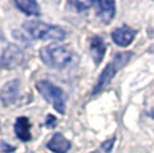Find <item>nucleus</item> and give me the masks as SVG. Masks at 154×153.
Instances as JSON below:
<instances>
[{"instance_id":"obj_1","label":"nucleus","mask_w":154,"mask_h":153,"mask_svg":"<svg viewBox=\"0 0 154 153\" xmlns=\"http://www.w3.org/2000/svg\"><path fill=\"white\" fill-rule=\"evenodd\" d=\"M23 28L26 32L35 40H55L60 42L67 36L66 31L59 26L48 24V23L39 22V20H29L23 23Z\"/></svg>"},{"instance_id":"obj_2","label":"nucleus","mask_w":154,"mask_h":153,"mask_svg":"<svg viewBox=\"0 0 154 153\" xmlns=\"http://www.w3.org/2000/svg\"><path fill=\"white\" fill-rule=\"evenodd\" d=\"M40 61L51 69H64L72 59V52L67 46L48 45L39 50Z\"/></svg>"},{"instance_id":"obj_3","label":"nucleus","mask_w":154,"mask_h":153,"mask_svg":"<svg viewBox=\"0 0 154 153\" xmlns=\"http://www.w3.org/2000/svg\"><path fill=\"white\" fill-rule=\"evenodd\" d=\"M36 90L46 99L48 104H51L58 113H66V102H64V93L60 87L55 86L50 81H39L36 83Z\"/></svg>"},{"instance_id":"obj_4","label":"nucleus","mask_w":154,"mask_h":153,"mask_svg":"<svg viewBox=\"0 0 154 153\" xmlns=\"http://www.w3.org/2000/svg\"><path fill=\"white\" fill-rule=\"evenodd\" d=\"M23 62H24V54L19 48V46L14 45V43L5 47L0 55V67H3V69H16L20 64H23Z\"/></svg>"},{"instance_id":"obj_5","label":"nucleus","mask_w":154,"mask_h":153,"mask_svg":"<svg viewBox=\"0 0 154 153\" xmlns=\"http://www.w3.org/2000/svg\"><path fill=\"white\" fill-rule=\"evenodd\" d=\"M20 82L17 79H12L4 83V86L0 90V101L4 106H11L19 98Z\"/></svg>"},{"instance_id":"obj_6","label":"nucleus","mask_w":154,"mask_h":153,"mask_svg":"<svg viewBox=\"0 0 154 153\" xmlns=\"http://www.w3.org/2000/svg\"><path fill=\"white\" fill-rule=\"evenodd\" d=\"M135 35H137V31L133 30L131 27H129V26H121V27L115 28L111 32V39L117 46L127 47L129 45H131Z\"/></svg>"},{"instance_id":"obj_7","label":"nucleus","mask_w":154,"mask_h":153,"mask_svg":"<svg viewBox=\"0 0 154 153\" xmlns=\"http://www.w3.org/2000/svg\"><path fill=\"white\" fill-rule=\"evenodd\" d=\"M94 7L97 10V15L103 23L109 24L115 16L117 12V5L115 2L112 0H99V2H94Z\"/></svg>"},{"instance_id":"obj_8","label":"nucleus","mask_w":154,"mask_h":153,"mask_svg":"<svg viewBox=\"0 0 154 153\" xmlns=\"http://www.w3.org/2000/svg\"><path fill=\"white\" fill-rule=\"evenodd\" d=\"M118 71H119V70L117 69V66H115L112 62L107 63V66L102 70V73H100L98 81H97L95 87H94V90H93V94H98L100 90L105 89V87L112 81V78H114L115 74H117Z\"/></svg>"},{"instance_id":"obj_9","label":"nucleus","mask_w":154,"mask_h":153,"mask_svg":"<svg viewBox=\"0 0 154 153\" xmlns=\"http://www.w3.org/2000/svg\"><path fill=\"white\" fill-rule=\"evenodd\" d=\"M14 130H15V134L16 137L19 138L20 141L23 142H28L31 141V122L27 117L22 116V117H17L16 121H15V125H14Z\"/></svg>"},{"instance_id":"obj_10","label":"nucleus","mask_w":154,"mask_h":153,"mask_svg":"<svg viewBox=\"0 0 154 153\" xmlns=\"http://www.w3.org/2000/svg\"><path fill=\"white\" fill-rule=\"evenodd\" d=\"M47 148L52 153H67L71 148V142L62 133H55L47 142Z\"/></svg>"},{"instance_id":"obj_11","label":"nucleus","mask_w":154,"mask_h":153,"mask_svg":"<svg viewBox=\"0 0 154 153\" xmlns=\"http://www.w3.org/2000/svg\"><path fill=\"white\" fill-rule=\"evenodd\" d=\"M90 50H91V57L94 59V63L100 64V62L105 58L106 50H107L106 42L100 36H98V35L93 36L91 38V43H90Z\"/></svg>"},{"instance_id":"obj_12","label":"nucleus","mask_w":154,"mask_h":153,"mask_svg":"<svg viewBox=\"0 0 154 153\" xmlns=\"http://www.w3.org/2000/svg\"><path fill=\"white\" fill-rule=\"evenodd\" d=\"M15 5L19 11L28 16H39L40 15V7L35 0H16Z\"/></svg>"},{"instance_id":"obj_13","label":"nucleus","mask_w":154,"mask_h":153,"mask_svg":"<svg viewBox=\"0 0 154 153\" xmlns=\"http://www.w3.org/2000/svg\"><path fill=\"white\" fill-rule=\"evenodd\" d=\"M131 57H133V52H130V51L129 52H117L111 62L117 66L118 70H121L129 63V61L131 59Z\"/></svg>"},{"instance_id":"obj_14","label":"nucleus","mask_w":154,"mask_h":153,"mask_svg":"<svg viewBox=\"0 0 154 153\" xmlns=\"http://www.w3.org/2000/svg\"><path fill=\"white\" fill-rule=\"evenodd\" d=\"M70 5H72V7L76 8V11L78 12H83V11H87L88 8H91L94 5V2H69Z\"/></svg>"},{"instance_id":"obj_15","label":"nucleus","mask_w":154,"mask_h":153,"mask_svg":"<svg viewBox=\"0 0 154 153\" xmlns=\"http://www.w3.org/2000/svg\"><path fill=\"white\" fill-rule=\"evenodd\" d=\"M115 140H117V137L115 136H112V137H110L109 140H105L102 142V149L105 151V153H110L111 151H112V146H114V144H115Z\"/></svg>"},{"instance_id":"obj_16","label":"nucleus","mask_w":154,"mask_h":153,"mask_svg":"<svg viewBox=\"0 0 154 153\" xmlns=\"http://www.w3.org/2000/svg\"><path fill=\"white\" fill-rule=\"evenodd\" d=\"M55 125H56V117L48 114V116H47V118H46V126H47V128H54Z\"/></svg>"},{"instance_id":"obj_17","label":"nucleus","mask_w":154,"mask_h":153,"mask_svg":"<svg viewBox=\"0 0 154 153\" xmlns=\"http://www.w3.org/2000/svg\"><path fill=\"white\" fill-rule=\"evenodd\" d=\"M2 148H3V152H4V153H12L15 151V146L7 145V142H3L2 144Z\"/></svg>"},{"instance_id":"obj_18","label":"nucleus","mask_w":154,"mask_h":153,"mask_svg":"<svg viewBox=\"0 0 154 153\" xmlns=\"http://www.w3.org/2000/svg\"><path fill=\"white\" fill-rule=\"evenodd\" d=\"M91 153H99L98 151H94V152H91Z\"/></svg>"}]
</instances>
